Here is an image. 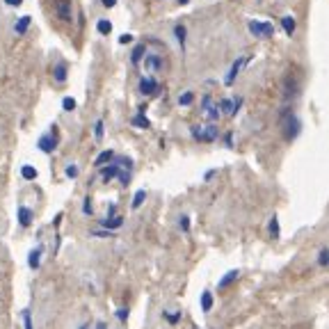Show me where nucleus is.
<instances>
[{
    "mask_svg": "<svg viewBox=\"0 0 329 329\" xmlns=\"http://www.w3.org/2000/svg\"><path fill=\"white\" fill-rule=\"evenodd\" d=\"M96 329H108V324H105V322H98V324H96Z\"/></svg>",
    "mask_w": 329,
    "mask_h": 329,
    "instance_id": "nucleus-42",
    "label": "nucleus"
},
{
    "mask_svg": "<svg viewBox=\"0 0 329 329\" xmlns=\"http://www.w3.org/2000/svg\"><path fill=\"white\" fill-rule=\"evenodd\" d=\"M144 199H146V190H137L135 196H133V208H140L144 204Z\"/></svg>",
    "mask_w": 329,
    "mask_h": 329,
    "instance_id": "nucleus-25",
    "label": "nucleus"
},
{
    "mask_svg": "<svg viewBox=\"0 0 329 329\" xmlns=\"http://www.w3.org/2000/svg\"><path fill=\"white\" fill-rule=\"evenodd\" d=\"M281 25H283V32H286L288 37L295 35L297 23H295V18H292V16H283V18H281Z\"/></svg>",
    "mask_w": 329,
    "mask_h": 329,
    "instance_id": "nucleus-12",
    "label": "nucleus"
},
{
    "mask_svg": "<svg viewBox=\"0 0 329 329\" xmlns=\"http://www.w3.org/2000/svg\"><path fill=\"white\" fill-rule=\"evenodd\" d=\"M5 3H7V5H12V7H16V5H21L23 0H5Z\"/></svg>",
    "mask_w": 329,
    "mask_h": 329,
    "instance_id": "nucleus-41",
    "label": "nucleus"
},
{
    "mask_svg": "<svg viewBox=\"0 0 329 329\" xmlns=\"http://www.w3.org/2000/svg\"><path fill=\"white\" fill-rule=\"evenodd\" d=\"M18 222H21V226H30V222H32V210L25 208V206H21V208H18Z\"/></svg>",
    "mask_w": 329,
    "mask_h": 329,
    "instance_id": "nucleus-11",
    "label": "nucleus"
},
{
    "mask_svg": "<svg viewBox=\"0 0 329 329\" xmlns=\"http://www.w3.org/2000/svg\"><path fill=\"white\" fill-rule=\"evenodd\" d=\"M162 315L167 318V322H172V324H176L178 320H181V313H178V311H176V313H172V311H164Z\"/></svg>",
    "mask_w": 329,
    "mask_h": 329,
    "instance_id": "nucleus-30",
    "label": "nucleus"
},
{
    "mask_svg": "<svg viewBox=\"0 0 329 329\" xmlns=\"http://www.w3.org/2000/svg\"><path fill=\"white\" fill-rule=\"evenodd\" d=\"M30 21H32L30 16H21V21H18L16 25H14V30H16L18 35H25V30L30 27Z\"/></svg>",
    "mask_w": 329,
    "mask_h": 329,
    "instance_id": "nucleus-19",
    "label": "nucleus"
},
{
    "mask_svg": "<svg viewBox=\"0 0 329 329\" xmlns=\"http://www.w3.org/2000/svg\"><path fill=\"white\" fill-rule=\"evenodd\" d=\"M270 236H272L274 240L281 236V228H279V217H277V215H272V217H270Z\"/></svg>",
    "mask_w": 329,
    "mask_h": 329,
    "instance_id": "nucleus-17",
    "label": "nucleus"
},
{
    "mask_svg": "<svg viewBox=\"0 0 329 329\" xmlns=\"http://www.w3.org/2000/svg\"><path fill=\"white\" fill-rule=\"evenodd\" d=\"M62 108L67 110V112H73V110H76V101H73L71 96H67V98L62 101Z\"/></svg>",
    "mask_w": 329,
    "mask_h": 329,
    "instance_id": "nucleus-29",
    "label": "nucleus"
},
{
    "mask_svg": "<svg viewBox=\"0 0 329 329\" xmlns=\"http://www.w3.org/2000/svg\"><path fill=\"white\" fill-rule=\"evenodd\" d=\"M67 176L69 178H76L78 176V167H76V164H69V167H67Z\"/></svg>",
    "mask_w": 329,
    "mask_h": 329,
    "instance_id": "nucleus-35",
    "label": "nucleus"
},
{
    "mask_svg": "<svg viewBox=\"0 0 329 329\" xmlns=\"http://www.w3.org/2000/svg\"><path fill=\"white\" fill-rule=\"evenodd\" d=\"M142 57H144V46H135V50H133V55H130V62L140 64Z\"/></svg>",
    "mask_w": 329,
    "mask_h": 329,
    "instance_id": "nucleus-23",
    "label": "nucleus"
},
{
    "mask_svg": "<svg viewBox=\"0 0 329 329\" xmlns=\"http://www.w3.org/2000/svg\"><path fill=\"white\" fill-rule=\"evenodd\" d=\"M192 137L196 142H215L217 140V128L213 123H201V126H192Z\"/></svg>",
    "mask_w": 329,
    "mask_h": 329,
    "instance_id": "nucleus-2",
    "label": "nucleus"
},
{
    "mask_svg": "<svg viewBox=\"0 0 329 329\" xmlns=\"http://www.w3.org/2000/svg\"><path fill=\"white\" fill-rule=\"evenodd\" d=\"M144 67H146V69H160V67H162V62H160L158 55H146Z\"/></svg>",
    "mask_w": 329,
    "mask_h": 329,
    "instance_id": "nucleus-20",
    "label": "nucleus"
},
{
    "mask_svg": "<svg viewBox=\"0 0 329 329\" xmlns=\"http://www.w3.org/2000/svg\"><path fill=\"white\" fill-rule=\"evenodd\" d=\"M114 215H117V206H110V208H108V217H114Z\"/></svg>",
    "mask_w": 329,
    "mask_h": 329,
    "instance_id": "nucleus-39",
    "label": "nucleus"
},
{
    "mask_svg": "<svg viewBox=\"0 0 329 329\" xmlns=\"http://www.w3.org/2000/svg\"><path fill=\"white\" fill-rule=\"evenodd\" d=\"M55 14L59 21H71V0H55Z\"/></svg>",
    "mask_w": 329,
    "mask_h": 329,
    "instance_id": "nucleus-6",
    "label": "nucleus"
},
{
    "mask_svg": "<svg viewBox=\"0 0 329 329\" xmlns=\"http://www.w3.org/2000/svg\"><path fill=\"white\" fill-rule=\"evenodd\" d=\"M247 59H236L233 62V67H231V71H228V76H226V85H233V80H236V76L240 73V69H242V64H245Z\"/></svg>",
    "mask_w": 329,
    "mask_h": 329,
    "instance_id": "nucleus-10",
    "label": "nucleus"
},
{
    "mask_svg": "<svg viewBox=\"0 0 329 329\" xmlns=\"http://www.w3.org/2000/svg\"><path fill=\"white\" fill-rule=\"evenodd\" d=\"M101 3H103V7H114V5H117V0H101Z\"/></svg>",
    "mask_w": 329,
    "mask_h": 329,
    "instance_id": "nucleus-40",
    "label": "nucleus"
},
{
    "mask_svg": "<svg viewBox=\"0 0 329 329\" xmlns=\"http://www.w3.org/2000/svg\"><path fill=\"white\" fill-rule=\"evenodd\" d=\"M192 101H194V94H192V91H185V94H181L178 103H181V105H190Z\"/></svg>",
    "mask_w": 329,
    "mask_h": 329,
    "instance_id": "nucleus-31",
    "label": "nucleus"
},
{
    "mask_svg": "<svg viewBox=\"0 0 329 329\" xmlns=\"http://www.w3.org/2000/svg\"><path fill=\"white\" fill-rule=\"evenodd\" d=\"M89 201H91V199H89V196H87V199H85V204H82V210H85L87 215L91 213V204H89Z\"/></svg>",
    "mask_w": 329,
    "mask_h": 329,
    "instance_id": "nucleus-37",
    "label": "nucleus"
},
{
    "mask_svg": "<svg viewBox=\"0 0 329 329\" xmlns=\"http://www.w3.org/2000/svg\"><path fill=\"white\" fill-rule=\"evenodd\" d=\"M123 224V217H119V215H114V217H105L103 219V226H108L110 231H112V228H119Z\"/></svg>",
    "mask_w": 329,
    "mask_h": 329,
    "instance_id": "nucleus-16",
    "label": "nucleus"
},
{
    "mask_svg": "<svg viewBox=\"0 0 329 329\" xmlns=\"http://www.w3.org/2000/svg\"><path fill=\"white\" fill-rule=\"evenodd\" d=\"M213 309V292L204 290L201 292V311H210Z\"/></svg>",
    "mask_w": 329,
    "mask_h": 329,
    "instance_id": "nucleus-15",
    "label": "nucleus"
},
{
    "mask_svg": "<svg viewBox=\"0 0 329 329\" xmlns=\"http://www.w3.org/2000/svg\"><path fill=\"white\" fill-rule=\"evenodd\" d=\"M114 158V151H103V153H101L98 155V158H96L94 160V164H98V167H105V162H110V160H112Z\"/></svg>",
    "mask_w": 329,
    "mask_h": 329,
    "instance_id": "nucleus-18",
    "label": "nucleus"
},
{
    "mask_svg": "<svg viewBox=\"0 0 329 329\" xmlns=\"http://www.w3.org/2000/svg\"><path fill=\"white\" fill-rule=\"evenodd\" d=\"M55 80H57V82L67 80V64H64V62H59L57 67H55Z\"/></svg>",
    "mask_w": 329,
    "mask_h": 329,
    "instance_id": "nucleus-21",
    "label": "nucleus"
},
{
    "mask_svg": "<svg viewBox=\"0 0 329 329\" xmlns=\"http://www.w3.org/2000/svg\"><path fill=\"white\" fill-rule=\"evenodd\" d=\"M130 121H133V126H140V128H149L151 126V121L144 117V114H135Z\"/></svg>",
    "mask_w": 329,
    "mask_h": 329,
    "instance_id": "nucleus-22",
    "label": "nucleus"
},
{
    "mask_svg": "<svg viewBox=\"0 0 329 329\" xmlns=\"http://www.w3.org/2000/svg\"><path fill=\"white\" fill-rule=\"evenodd\" d=\"M21 176L25 178V181H32V178H37V169L35 167H23L21 169Z\"/></svg>",
    "mask_w": 329,
    "mask_h": 329,
    "instance_id": "nucleus-26",
    "label": "nucleus"
},
{
    "mask_svg": "<svg viewBox=\"0 0 329 329\" xmlns=\"http://www.w3.org/2000/svg\"><path fill=\"white\" fill-rule=\"evenodd\" d=\"M96 30H98L101 35H110V32H112V23L105 21V18H103V21L96 23Z\"/></svg>",
    "mask_w": 329,
    "mask_h": 329,
    "instance_id": "nucleus-24",
    "label": "nucleus"
},
{
    "mask_svg": "<svg viewBox=\"0 0 329 329\" xmlns=\"http://www.w3.org/2000/svg\"><path fill=\"white\" fill-rule=\"evenodd\" d=\"M94 137H96V142L103 140V121H101V119L94 123Z\"/></svg>",
    "mask_w": 329,
    "mask_h": 329,
    "instance_id": "nucleus-27",
    "label": "nucleus"
},
{
    "mask_svg": "<svg viewBox=\"0 0 329 329\" xmlns=\"http://www.w3.org/2000/svg\"><path fill=\"white\" fill-rule=\"evenodd\" d=\"M41 251H44L41 247H37V249H32V251H30V258H27V263H30V268H32V270L39 268V263H41Z\"/></svg>",
    "mask_w": 329,
    "mask_h": 329,
    "instance_id": "nucleus-14",
    "label": "nucleus"
},
{
    "mask_svg": "<svg viewBox=\"0 0 329 329\" xmlns=\"http://www.w3.org/2000/svg\"><path fill=\"white\" fill-rule=\"evenodd\" d=\"M128 41H133V35H121L119 37V44H128Z\"/></svg>",
    "mask_w": 329,
    "mask_h": 329,
    "instance_id": "nucleus-38",
    "label": "nucleus"
},
{
    "mask_svg": "<svg viewBox=\"0 0 329 329\" xmlns=\"http://www.w3.org/2000/svg\"><path fill=\"white\" fill-rule=\"evenodd\" d=\"M201 114H204L208 121H217L219 119V103H215L210 96H206L204 103H201Z\"/></svg>",
    "mask_w": 329,
    "mask_h": 329,
    "instance_id": "nucleus-4",
    "label": "nucleus"
},
{
    "mask_svg": "<svg viewBox=\"0 0 329 329\" xmlns=\"http://www.w3.org/2000/svg\"><path fill=\"white\" fill-rule=\"evenodd\" d=\"M178 226H181L183 231H190V217H187V215H183L181 222H178Z\"/></svg>",
    "mask_w": 329,
    "mask_h": 329,
    "instance_id": "nucleus-34",
    "label": "nucleus"
},
{
    "mask_svg": "<svg viewBox=\"0 0 329 329\" xmlns=\"http://www.w3.org/2000/svg\"><path fill=\"white\" fill-rule=\"evenodd\" d=\"M23 322H25V329H32V315H30V311H23Z\"/></svg>",
    "mask_w": 329,
    "mask_h": 329,
    "instance_id": "nucleus-33",
    "label": "nucleus"
},
{
    "mask_svg": "<svg viewBox=\"0 0 329 329\" xmlns=\"http://www.w3.org/2000/svg\"><path fill=\"white\" fill-rule=\"evenodd\" d=\"M140 91L142 94H146V96L155 94V91H158V82H155L153 78H142L140 80Z\"/></svg>",
    "mask_w": 329,
    "mask_h": 329,
    "instance_id": "nucleus-8",
    "label": "nucleus"
},
{
    "mask_svg": "<svg viewBox=\"0 0 329 329\" xmlns=\"http://www.w3.org/2000/svg\"><path fill=\"white\" fill-rule=\"evenodd\" d=\"M174 32H176V39H178V44H185V27H183V25H176V27H174Z\"/></svg>",
    "mask_w": 329,
    "mask_h": 329,
    "instance_id": "nucleus-28",
    "label": "nucleus"
},
{
    "mask_svg": "<svg viewBox=\"0 0 329 329\" xmlns=\"http://www.w3.org/2000/svg\"><path fill=\"white\" fill-rule=\"evenodd\" d=\"M318 265H329V249H322L320 251V258H318Z\"/></svg>",
    "mask_w": 329,
    "mask_h": 329,
    "instance_id": "nucleus-32",
    "label": "nucleus"
},
{
    "mask_svg": "<svg viewBox=\"0 0 329 329\" xmlns=\"http://www.w3.org/2000/svg\"><path fill=\"white\" fill-rule=\"evenodd\" d=\"M238 277H240V272H238V270H231V272H226L222 279H219V283H217L219 290H224V288H228L233 281H238Z\"/></svg>",
    "mask_w": 329,
    "mask_h": 329,
    "instance_id": "nucleus-9",
    "label": "nucleus"
},
{
    "mask_svg": "<svg viewBox=\"0 0 329 329\" xmlns=\"http://www.w3.org/2000/svg\"><path fill=\"white\" fill-rule=\"evenodd\" d=\"M119 176V164H110V167H103L101 169V178L103 181H110V178Z\"/></svg>",
    "mask_w": 329,
    "mask_h": 329,
    "instance_id": "nucleus-13",
    "label": "nucleus"
},
{
    "mask_svg": "<svg viewBox=\"0 0 329 329\" xmlns=\"http://www.w3.org/2000/svg\"><path fill=\"white\" fill-rule=\"evenodd\" d=\"M240 103H242L240 98H224V101H219V112L226 114V117H233L236 110L240 108Z\"/></svg>",
    "mask_w": 329,
    "mask_h": 329,
    "instance_id": "nucleus-7",
    "label": "nucleus"
},
{
    "mask_svg": "<svg viewBox=\"0 0 329 329\" xmlns=\"http://www.w3.org/2000/svg\"><path fill=\"white\" fill-rule=\"evenodd\" d=\"M281 126H283V137L290 142V140H295V137L300 135L302 123H300V119H297L292 112H286V114H283V119H281Z\"/></svg>",
    "mask_w": 329,
    "mask_h": 329,
    "instance_id": "nucleus-1",
    "label": "nucleus"
},
{
    "mask_svg": "<svg viewBox=\"0 0 329 329\" xmlns=\"http://www.w3.org/2000/svg\"><path fill=\"white\" fill-rule=\"evenodd\" d=\"M249 32L254 37H260V39H268V37H272L274 35V27H272V23H268V21H249Z\"/></svg>",
    "mask_w": 329,
    "mask_h": 329,
    "instance_id": "nucleus-3",
    "label": "nucleus"
},
{
    "mask_svg": "<svg viewBox=\"0 0 329 329\" xmlns=\"http://www.w3.org/2000/svg\"><path fill=\"white\" fill-rule=\"evenodd\" d=\"M55 146H57V128H53V130H50V135L39 137V149L44 151V153H50Z\"/></svg>",
    "mask_w": 329,
    "mask_h": 329,
    "instance_id": "nucleus-5",
    "label": "nucleus"
},
{
    "mask_svg": "<svg viewBox=\"0 0 329 329\" xmlns=\"http://www.w3.org/2000/svg\"><path fill=\"white\" fill-rule=\"evenodd\" d=\"M117 318L121 320V322H126V320H128V309H119L117 311Z\"/></svg>",
    "mask_w": 329,
    "mask_h": 329,
    "instance_id": "nucleus-36",
    "label": "nucleus"
}]
</instances>
